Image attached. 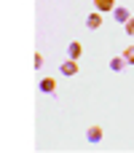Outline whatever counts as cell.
<instances>
[{
    "instance_id": "obj_1",
    "label": "cell",
    "mask_w": 134,
    "mask_h": 153,
    "mask_svg": "<svg viewBox=\"0 0 134 153\" xmlns=\"http://www.w3.org/2000/svg\"><path fill=\"white\" fill-rule=\"evenodd\" d=\"M86 27L94 32V30H99L102 27V16H99V11H91L89 16H86Z\"/></svg>"
},
{
    "instance_id": "obj_2",
    "label": "cell",
    "mask_w": 134,
    "mask_h": 153,
    "mask_svg": "<svg viewBox=\"0 0 134 153\" xmlns=\"http://www.w3.org/2000/svg\"><path fill=\"white\" fill-rule=\"evenodd\" d=\"M113 19H115V22H121V24H126V22L132 19V13H129V8L118 5V8H113Z\"/></svg>"
},
{
    "instance_id": "obj_3",
    "label": "cell",
    "mask_w": 134,
    "mask_h": 153,
    "mask_svg": "<svg viewBox=\"0 0 134 153\" xmlns=\"http://www.w3.org/2000/svg\"><path fill=\"white\" fill-rule=\"evenodd\" d=\"M126 67H129V65H126L124 56H113V59H110V70H113V73H124Z\"/></svg>"
},
{
    "instance_id": "obj_4",
    "label": "cell",
    "mask_w": 134,
    "mask_h": 153,
    "mask_svg": "<svg viewBox=\"0 0 134 153\" xmlns=\"http://www.w3.org/2000/svg\"><path fill=\"white\" fill-rule=\"evenodd\" d=\"M59 70H62V75H75L78 73V59H67Z\"/></svg>"
},
{
    "instance_id": "obj_5",
    "label": "cell",
    "mask_w": 134,
    "mask_h": 153,
    "mask_svg": "<svg viewBox=\"0 0 134 153\" xmlns=\"http://www.w3.org/2000/svg\"><path fill=\"white\" fill-rule=\"evenodd\" d=\"M86 140H89V143H102V126H89Z\"/></svg>"
},
{
    "instance_id": "obj_6",
    "label": "cell",
    "mask_w": 134,
    "mask_h": 153,
    "mask_svg": "<svg viewBox=\"0 0 134 153\" xmlns=\"http://www.w3.org/2000/svg\"><path fill=\"white\" fill-rule=\"evenodd\" d=\"M81 54H83V46H81L78 40H73V43L67 46V56H70V59H78Z\"/></svg>"
},
{
    "instance_id": "obj_7",
    "label": "cell",
    "mask_w": 134,
    "mask_h": 153,
    "mask_svg": "<svg viewBox=\"0 0 134 153\" xmlns=\"http://www.w3.org/2000/svg\"><path fill=\"white\" fill-rule=\"evenodd\" d=\"M38 86H40V91H43V94H54V89H56V81H54V78H43Z\"/></svg>"
},
{
    "instance_id": "obj_8",
    "label": "cell",
    "mask_w": 134,
    "mask_h": 153,
    "mask_svg": "<svg viewBox=\"0 0 134 153\" xmlns=\"http://www.w3.org/2000/svg\"><path fill=\"white\" fill-rule=\"evenodd\" d=\"M97 3V11L99 13H105V11H113L115 8V0H94Z\"/></svg>"
},
{
    "instance_id": "obj_9",
    "label": "cell",
    "mask_w": 134,
    "mask_h": 153,
    "mask_svg": "<svg viewBox=\"0 0 134 153\" xmlns=\"http://www.w3.org/2000/svg\"><path fill=\"white\" fill-rule=\"evenodd\" d=\"M121 56L126 59V65H134V46H129V48H126V51H124Z\"/></svg>"
},
{
    "instance_id": "obj_10",
    "label": "cell",
    "mask_w": 134,
    "mask_h": 153,
    "mask_svg": "<svg viewBox=\"0 0 134 153\" xmlns=\"http://www.w3.org/2000/svg\"><path fill=\"white\" fill-rule=\"evenodd\" d=\"M126 35H132V38H134V16L126 22Z\"/></svg>"
},
{
    "instance_id": "obj_11",
    "label": "cell",
    "mask_w": 134,
    "mask_h": 153,
    "mask_svg": "<svg viewBox=\"0 0 134 153\" xmlns=\"http://www.w3.org/2000/svg\"><path fill=\"white\" fill-rule=\"evenodd\" d=\"M40 67H43V56H40V54H35V70H40Z\"/></svg>"
}]
</instances>
